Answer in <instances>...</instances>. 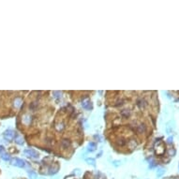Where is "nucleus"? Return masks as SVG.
<instances>
[{"instance_id": "f257e3e1", "label": "nucleus", "mask_w": 179, "mask_h": 179, "mask_svg": "<svg viewBox=\"0 0 179 179\" xmlns=\"http://www.w3.org/2000/svg\"><path fill=\"white\" fill-rule=\"evenodd\" d=\"M11 162H12L13 165H15L17 167H20V168L25 167V161L23 159H20V158H14V159H12Z\"/></svg>"}, {"instance_id": "39448f33", "label": "nucleus", "mask_w": 179, "mask_h": 179, "mask_svg": "<svg viewBox=\"0 0 179 179\" xmlns=\"http://www.w3.org/2000/svg\"><path fill=\"white\" fill-rule=\"evenodd\" d=\"M129 115H130V112L128 110H123L121 112V115L124 116V117H126V118H128V117L129 116Z\"/></svg>"}, {"instance_id": "20e7f679", "label": "nucleus", "mask_w": 179, "mask_h": 179, "mask_svg": "<svg viewBox=\"0 0 179 179\" xmlns=\"http://www.w3.org/2000/svg\"><path fill=\"white\" fill-rule=\"evenodd\" d=\"M70 141H69V139H64L62 140V142H61V146L64 148V149H67V148H69L70 146Z\"/></svg>"}, {"instance_id": "7ed1b4c3", "label": "nucleus", "mask_w": 179, "mask_h": 179, "mask_svg": "<svg viewBox=\"0 0 179 179\" xmlns=\"http://www.w3.org/2000/svg\"><path fill=\"white\" fill-rule=\"evenodd\" d=\"M25 153L27 154L29 157H32V158H38V154L36 151H34V150H32V149H26V150H25Z\"/></svg>"}, {"instance_id": "9b49d317", "label": "nucleus", "mask_w": 179, "mask_h": 179, "mask_svg": "<svg viewBox=\"0 0 179 179\" xmlns=\"http://www.w3.org/2000/svg\"><path fill=\"white\" fill-rule=\"evenodd\" d=\"M162 174H163V170H160V172H159V173L158 174V176H160V175H161Z\"/></svg>"}, {"instance_id": "1a4fd4ad", "label": "nucleus", "mask_w": 179, "mask_h": 179, "mask_svg": "<svg viewBox=\"0 0 179 179\" xmlns=\"http://www.w3.org/2000/svg\"><path fill=\"white\" fill-rule=\"evenodd\" d=\"M53 94L54 95V98H57L58 95H59V92H57V91H54V92H53Z\"/></svg>"}, {"instance_id": "0eeeda50", "label": "nucleus", "mask_w": 179, "mask_h": 179, "mask_svg": "<svg viewBox=\"0 0 179 179\" xmlns=\"http://www.w3.org/2000/svg\"><path fill=\"white\" fill-rule=\"evenodd\" d=\"M1 158H2V159H4L5 161H8V160H10V159H11L10 156H9L8 154H3V155L1 156Z\"/></svg>"}, {"instance_id": "f03ea898", "label": "nucleus", "mask_w": 179, "mask_h": 179, "mask_svg": "<svg viewBox=\"0 0 179 179\" xmlns=\"http://www.w3.org/2000/svg\"><path fill=\"white\" fill-rule=\"evenodd\" d=\"M13 136H14V134H13V131L12 130H7L5 131L4 133V138H5L6 140H8V141H11L13 139Z\"/></svg>"}, {"instance_id": "6e6552de", "label": "nucleus", "mask_w": 179, "mask_h": 179, "mask_svg": "<svg viewBox=\"0 0 179 179\" xmlns=\"http://www.w3.org/2000/svg\"><path fill=\"white\" fill-rule=\"evenodd\" d=\"M87 162H91V164H95V160L93 158H87Z\"/></svg>"}, {"instance_id": "9d476101", "label": "nucleus", "mask_w": 179, "mask_h": 179, "mask_svg": "<svg viewBox=\"0 0 179 179\" xmlns=\"http://www.w3.org/2000/svg\"><path fill=\"white\" fill-rule=\"evenodd\" d=\"M3 151H4V147L2 145H0V153H2Z\"/></svg>"}, {"instance_id": "423d86ee", "label": "nucleus", "mask_w": 179, "mask_h": 179, "mask_svg": "<svg viewBox=\"0 0 179 179\" xmlns=\"http://www.w3.org/2000/svg\"><path fill=\"white\" fill-rule=\"evenodd\" d=\"M137 130H138L139 133H142V131H144V130H145V126H144V125H140V126H138Z\"/></svg>"}]
</instances>
